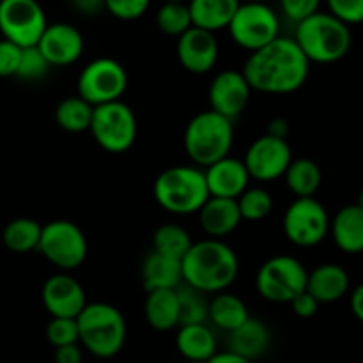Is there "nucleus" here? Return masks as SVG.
<instances>
[{
  "instance_id": "nucleus-1",
  "label": "nucleus",
  "mask_w": 363,
  "mask_h": 363,
  "mask_svg": "<svg viewBox=\"0 0 363 363\" xmlns=\"http://www.w3.org/2000/svg\"><path fill=\"white\" fill-rule=\"evenodd\" d=\"M241 73L252 91L291 94L307 82L311 62L293 38L279 35L264 48L252 52Z\"/></svg>"
},
{
  "instance_id": "nucleus-2",
  "label": "nucleus",
  "mask_w": 363,
  "mask_h": 363,
  "mask_svg": "<svg viewBox=\"0 0 363 363\" xmlns=\"http://www.w3.org/2000/svg\"><path fill=\"white\" fill-rule=\"evenodd\" d=\"M183 284L204 294L223 293L240 273V261L233 248L220 240H202L191 245L181 261Z\"/></svg>"
},
{
  "instance_id": "nucleus-3",
  "label": "nucleus",
  "mask_w": 363,
  "mask_h": 363,
  "mask_svg": "<svg viewBox=\"0 0 363 363\" xmlns=\"http://www.w3.org/2000/svg\"><path fill=\"white\" fill-rule=\"evenodd\" d=\"M77 325L82 347L96 358H113L126 344V319L110 303H87L77 318Z\"/></svg>"
},
{
  "instance_id": "nucleus-4",
  "label": "nucleus",
  "mask_w": 363,
  "mask_h": 363,
  "mask_svg": "<svg viewBox=\"0 0 363 363\" xmlns=\"http://www.w3.org/2000/svg\"><path fill=\"white\" fill-rule=\"evenodd\" d=\"M294 41L308 62L333 64L347 55L353 43L350 27L330 13H315L296 25Z\"/></svg>"
},
{
  "instance_id": "nucleus-5",
  "label": "nucleus",
  "mask_w": 363,
  "mask_h": 363,
  "mask_svg": "<svg viewBox=\"0 0 363 363\" xmlns=\"http://www.w3.org/2000/svg\"><path fill=\"white\" fill-rule=\"evenodd\" d=\"M152 195L172 215H195L209 199L204 170L191 165L165 169L152 184Z\"/></svg>"
},
{
  "instance_id": "nucleus-6",
  "label": "nucleus",
  "mask_w": 363,
  "mask_h": 363,
  "mask_svg": "<svg viewBox=\"0 0 363 363\" xmlns=\"http://www.w3.org/2000/svg\"><path fill=\"white\" fill-rule=\"evenodd\" d=\"M184 151L199 169L229 156L234 142V123L213 110L199 112L184 130Z\"/></svg>"
},
{
  "instance_id": "nucleus-7",
  "label": "nucleus",
  "mask_w": 363,
  "mask_h": 363,
  "mask_svg": "<svg viewBox=\"0 0 363 363\" xmlns=\"http://www.w3.org/2000/svg\"><path fill=\"white\" fill-rule=\"evenodd\" d=\"M38 250L43 257L62 272L80 268L89 254L87 238L77 223L53 220L43 225Z\"/></svg>"
},
{
  "instance_id": "nucleus-8",
  "label": "nucleus",
  "mask_w": 363,
  "mask_h": 363,
  "mask_svg": "<svg viewBox=\"0 0 363 363\" xmlns=\"http://www.w3.org/2000/svg\"><path fill=\"white\" fill-rule=\"evenodd\" d=\"M89 131L99 147L112 155H121V152H126L137 140V116L124 101H112L94 106Z\"/></svg>"
},
{
  "instance_id": "nucleus-9",
  "label": "nucleus",
  "mask_w": 363,
  "mask_h": 363,
  "mask_svg": "<svg viewBox=\"0 0 363 363\" xmlns=\"http://www.w3.org/2000/svg\"><path fill=\"white\" fill-rule=\"evenodd\" d=\"M308 272L293 255H275L259 268L255 287L264 300L291 303L307 289Z\"/></svg>"
},
{
  "instance_id": "nucleus-10",
  "label": "nucleus",
  "mask_w": 363,
  "mask_h": 363,
  "mask_svg": "<svg viewBox=\"0 0 363 363\" xmlns=\"http://www.w3.org/2000/svg\"><path fill=\"white\" fill-rule=\"evenodd\" d=\"M227 30L238 46L252 53L279 38L280 20L266 4L247 2L240 4Z\"/></svg>"
},
{
  "instance_id": "nucleus-11",
  "label": "nucleus",
  "mask_w": 363,
  "mask_h": 363,
  "mask_svg": "<svg viewBox=\"0 0 363 363\" xmlns=\"http://www.w3.org/2000/svg\"><path fill=\"white\" fill-rule=\"evenodd\" d=\"M77 89L78 96L92 106L121 101L128 89V73L116 59L99 57L82 69Z\"/></svg>"
},
{
  "instance_id": "nucleus-12",
  "label": "nucleus",
  "mask_w": 363,
  "mask_h": 363,
  "mask_svg": "<svg viewBox=\"0 0 363 363\" xmlns=\"http://www.w3.org/2000/svg\"><path fill=\"white\" fill-rule=\"evenodd\" d=\"M48 27L38 0H0V34L20 48L35 46Z\"/></svg>"
},
{
  "instance_id": "nucleus-13",
  "label": "nucleus",
  "mask_w": 363,
  "mask_h": 363,
  "mask_svg": "<svg viewBox=\"0 0 363 363\" xmlns=\"http://www.w3.org/2000/svg\"><path fill=\"white\" fill-rule=\"evenodd\" d=\"M330 233V216L314 197L294 199L284 213V234L293 245L312 248Z\"/></svg>"
},
{
  "instance_id": "nucleus-14",
  "label": "nucleus",
  "mask_w": 363,
  "mask_h": 363,
  "mask_svg": "<svg viewBox=\"0 0 363 363\" xmlns=\"http://www.w3.org/2000/svg\"><path fill=\"white\" fill-rule=\"evenodd\" d=\"M291 162H293V151L287 140L269 137L266 133L252 142L243 158L250 179L261 183H269L284 177Z\"/></svg>"
},
{
  "instance_id": "nucleus-15",
  "label": "nucleus",
  "mask_w": 363,
  "mask_h": 363,
  "mask_svg": "<svg viewBox=\"0 0 363 363\" xmlns=\"http://www.w3.org/2000/svg\"><path fill=\"white\" fill-rule=\"evenodd\" d=\"M208 96L213 112L234 123L248 106L252 89L241 71L223 69L213 78Z\"/></svg>"
},
{
  "instance_id": "nucleus-16",
  "label": "nucleus",
  "mask_w": 363,
  "mask_h": 363,
  "mask_svg": "<svg viewBox=\"0 0 363 363\" xmlns=\"http://www.w3.org/2000/svg\"><path fill=\"white\" fill-rule=\"evenodd\" d=\"M41 300L52 318L77 319L87 305L85 289L69 273H55L43 286Z\"/></svg>"
},
{
  "instance_id": "nucleus-17",
  "label": "nucleus",
  "mask_w": 363,
  "mask_h": 363,
  "mask_svg": "<svg viewBox=\"0 0 363 363\" xmlns=\"http://www.w3.org/2000/svg\"><path fill=\"white\" fill-rule=\"evenodd\" d=\"M39 52L52 67L71 66L82 57L85 41L82 32L69 23H52L38 43Z\"/></svg>"
},
{
  "instance_id": "nucleus-18",
  "label": "nucleus",
  "mask_w": 363,
  "mask_h": 363,
  "mask_svg": "<svg viewBox=\"0 0 363 363\" xmlns=\"http://www.w3.org/2000/svg\"><path fill=\"white\" fill-rule=\"evenodd\" d=\"M177 59L181 66L194 74H206L218 60V41L215 34L191 27L177 38Z\"/></svg>"
},
{
  "instance_id": "nucleus-19",
  "label": "nucleus",
  "mask_w": 363,
  "mask_h": 363,
  "mask_svg": "<svg viewBox=\"0 0 363 363\" xmlns=\"http://www.w3.org/2000/svg\"><path fill=\"white\" fill-rule=\"evenodd\" d=\"M204 177L209 197L234 199V201L247 190L250 183V176L243 160L230 158V156L206 167Z\"/></svg>"
},
{
  "instance_id": "nucleus-20",
  "label": "nucleus",
  "mask_w": 363,
  "mask_h": 363,
  "mask_svg": "<svg viewBox=\"0 0 363 363\" xmlns=\"http://www.w3.org/2000/svg\"><path fill=\"white\" fill-rule=\"evenodd\" d=\"M199 222L211 240L229 236L241 223L238 202L234 199L209 197L199 211Z\"/></svg>"
},
{
  "instance_id": "nucleus-21",
  "label": "nucleus",
  "mask_w": 363,
  "mask_h": 363,
  "mask_svg": "<svg viewBox=\"0 0 363 363\" xmlns=\"http://www.w3.org/2000/svg\"><path fill=\"white\" fill-rule=\"evenodd\" d=\"M269 344H272V332L268 325L257 318H248L240 328L229 333L227 351L254 362L268 351Z\"/></svg>"
},
{
  "instance_id": "nucleus-22",
  "label": "nucleus",
  "mask_w": 363,
  "mask_h": 363,
  "mask_svg": "<svg viewBox=\"0 0 363 363\" xmlns=\"http://www.w3.org/2000/svg\"><path fill=\"white\" fill-rule=\"evenodd\" d=\"M305 291L312 294L319 301V305L333 303L346 296L350 291V275L339 264H333V262L321 264L308 273Z\"/></svg>"
},
{
  "instance_id": "nucleus-23",
  "label": "nucleus",
  "mask_w": 363,
  "mask_h": 363,
  "mask_svg": "<svg viewBox=\"0 0 363 363\" xmlns=\"http://www.w3.org/2000/svg\"><path fill=\"white\" fill-rule=\"evenodd\" d=\"M330 233L337 247L346 254L363 252V209L350 204L337 211L330 222Z\"/></svg>"
},
{
  "instance_id": "nucleus-24",
  "label": "nucleus",
  "mask_w": 363,
  "mask_h": 363,
  "mask_svg": "<svg viewBox=\"0 0 363 363\" xmlns=\"http://www.w3.org/2000/svg\"><path fill=\"white\" fill-rule=\"evenodd\" d=\"M142 282L145 293L160 289H177L183 284L181 261L151 252L142 264Z\"/></svg>"
},
{
  "instance_id": "nucleus-25",
  "label": "nucleus",
  "mask_w": 363,
  "mask_h": 363,
  "mask_svg": "<svg viewBox=\"0 0 363 363\" xmlns=\"http://www.w3.org/2000/svg\"><path fill=\"white\" fill-rule=\"evenodd\" d=\"M240 4V0H190L188 9L191 23L194 27L215 34L216 30L229 27Z\"/></svg>"
},
{
  "instance_id": "nucleus-26",
  "label": "nucleus",
  "mask_w": 363,
  "mask_h": 363,
  "mask_svg": "<svg viewBox=\"0 0 363 363\" xmlns=\"http://www.w3.org/2000/svg\"><path fill=\"white\" fill-rule=\"evenodd\" d=\"M147 325L158 332H170L179 326V300L176 289H160L147 293L144 305Z\"/></svg>"
},
{
  "instance_id": "nucleus-27",
  "label": "nucleus",
  "mask_w": 363,
  "mask_h": 363,
  "mask_svg": "<svg viewBox=\"0 0 363 363\" xmlns=\"http://www.w3.org/2000/svg\"><path fill=\"white\" fill-rule=\"evenodd\" d=\"M176 347L190 362H208L216 354V339L208 325L179 326L176 335Z\"/></svg>"
},
{
  "instance_id": "nucleus-28",
  "label": "nucleus",
  "mask_w": 363,
  "mask_h": 363,
  "mask_svg": "<svg viewBox=\"0 0 363 363\" xmlns=\"http://www.w3.org/2000/svg\"><path fill=\"white\" fill-rule=\"evenodd\" d=\"M248 308L245 301L240 296L230 293H218L215 294L211 301H209V314L208 319L216 326V328L223 330V332L230 333L236 328H240L247 319Z\"/></svg>"
},
{
  "instance_id": "nucleus-29",
  "label": "nucleus",
  "mask_w": 363,
  "mask_h": 363,
  "mask_svg": "<svg viewBox=\"0 0 363 363\" xmlns=\"http://www.w3.org/2000/svg\"><path fill=\"white\" fill-rule=\"evenodd\" d=\"M284 177H286L287 188L291 194L296 195V199L314 197L323 183L321 169L314 160L308 158L293 160Z\"/></svg>"
},
{
  "instance_id": "nucleus-30",
  "label": "nucleus",
  "mask_w": 363,
  "mask_h": 363,
  "mask_svg": "<svg viewBox=\"0 0 363 363\" xmlns=\"http://www.w3.org/2000/svg\"><path fill=\"white\" fill-rule=\"evenodd\" d=\"M94 106L82 99L80 96H71L62 99L55 108V121L67 133H84L91 130Z\"/></svg>"
},
{
  "instance_id": "nucleus-31",
  "label": "nucleus",
  "mask_w": 363,
  "mask_h": 363,
  "mask_svg": "<svg viewBox=\"0 0 363 363\" xmlns=\"http://www.w3.org/2000/svg\"><path fill=\"white\" fill-rule=\"evenodd\" d=\"M43 225L32 218H16L6 225L2 233V241L7 250L14 254H27L38 250Z\"/></svg>"
},
{
  "instance_id": "nucleus-32",
  "label": "nucleus",
  "mask_w": 363,
  "mask_h": 363,
  "mask_svg": "<svg viewBox=\"0 0 363 363\" xmlns=\"http://www.w3.org/2000/svg\"><path fill=\"white\" fill-rule=\"evenodd\" d=\"M191 245L194 241L188 230L177 223H163L155 230V236H152V252L177 259V261H183Z\"/></svg>"
},
{
  "instance_id": "nucleus-33",
  "label": "nucleus",
  "mask_w": 363,
  "mask_h": 363,
  "mask_svg": "<svg viewBox=\"0 0 363 363\" xmlns=\"http://www.w3.org/2000/svg\"><path fill=\"white\" fill-rule=\"evenodd\" d=\"M176 291L177 300H179V326L206 325L209 314L208 294L201 293L186 284H181Z\"/></svg>"
},
{
  "instance_id": "nucleus-34",
  "label": "nucleus",
  "mask_w": 363,
  "mask_h": 363,
  "mask_svg": "<svg viewBox=\"0 0 363 363\" xmlns=\"http://www.w3.org/2000/svg\"><path fill=\"white\" fill-rule=\"evenodd\" d=\"M156 25L167 35H172V38L183 35L184 32L194 27L188 4L165 2L156 13Z\"/></svg>"
},
{
  "instance_id": "nucleus-35",
  "label": "nucleus",
  "mask_w": 363,
  "mask_h": 363,
  "mask_svg": "<svg viewBox=\"0 0 363 363\" xmlns=\"http://www.w3.org/2000/svg\"><path fill=\"white\" fill-rule=\"evenodd\" d=\"M236 202L240 208L241 220H248V222H261L266 216H269L273 209L272 194L261 186L247 188L236 199Z\"/></svg>"
},
{
  "instance_id": "nucleus-36",
  "label": "nucleus",
  "mask_w": 363,
  "mask_h": 363,
  "mask_svg": "<svg viewBox=\"0 0 363 363\" xmlns=\"http://www.w3.org/2000/svg\"><path fill=\"white\" fill-rule=\"evenodd\" d=\"M50 67L52 66L45 59V55L39 52L38 45L28 46V48L21 50V59L16 71V78L25 82H41L48 74Z\"/></svg>"
},
{
  "instance_id": "nucleus-37",
  "label": "nucleus",
  "mask_w": 363,
  "mask_h": 363,
  "mask_svg": "<svg viewBox=\"0 0 363 363\" xmlns=\"http://www.w3.org/2000/svg\"><path fill=\"white\" fill-rule=\"evenodd\" d=\"M46 339L53 347L67 346V344H80L77 319L52 318L46 326Z\"/></svg>"
},
{
  "instance_id": "nucleus-38",
  "label": "nucleus",
  "mask_w": 363,
  "mask_h": 363,
  "mask_svg": "<svg viewBox=\"0 0 363 363\" xmlns=\"http://www.w3.org/2000/svg\"><path fill=\"white\" fill-rule=\"evenodd\" d=\"M151 0H105V9L119 20L131 21L144 16Z\"/></svg>"
},
{
  "instance_id": "nucleus-39",
  "label": "nucleus",
  "mask_w": 363,
  "mask_h": 363,
  "mask_svg": "<svg viewBox=\"0 0 363 363\" xmlns=\"http://www.w3.org/2000/svg\"><path fill=\"white\" fill-rule=\"evenodd\" d=\"M326 4L330 14L347 27L363 23V0H326Z\"/></svg>"
},
{
  "instance_id": "nucleus-40",
  "label": "nucleus",
  "mask_w": 363,
  "mask_h": 363,
  "mask_svg": "<svg viewBox=\"0 0 363 363\" xmlns=\"http://www.w3.org/2000/svg\"><path fill=\"white\" fill-rule=\"evenodd\" d=\"M319 6L321 0H280L284 16L296 25L311 18L312 14L319 13Z\"/></svg>"
},
{
  "instance_id": "nucleus-41",
  "label": "nucleus",
  "mask_w": 363,
  "mask_h": 363,
  "mask_svg": "<svg viewBox=\"0 0 363 363\" xmlns=\"http://www.w3.org/2000/svg\"><path fill=\"white\" fill-rule=\"evenodd\" d=\"M21 50L14 43L7 39H0V78L16 77L18 66H20Z\"/></svg>"
},
{
  "instance_id": "nucleus-42",
  "label": "nucleus",
  "mask_w": 363,
  "mask_h": 363,
  "mask_svg": "<svg viewBox=\"0 0 363 363\" xmlns=\"http://www.w3.org/2000/svg\"><path fill=\"white\" fill-rule=\"evenodd\" d=\"M291 308H293V312L298 318L308 319L312 318V315L318 314L319 301L315 300L312 294H308L307 291H303V293L298 294V296L291 301Z\"/></svg>"
},
{
  "instance_id": "nucleus-43",
  "label": "nucleus",
  "mask_w": 363,
  "mask_h": 363,
  "mask_svg": "<svg viewBox=\"0 0 363 363\" xmlns=\"http://www.w3.org/2000/svg\"><path fill=\"white\" fill-rule=\"evenodd\" d=\"M55 363H82L84 362V347L80 344H67V346L55 347L53 353Z\"/></svg>"
},
{
  "instance_id": "nucleus-44",
  "label": "nucleus",
  "mask_w": 363,
  "mask_h": 363,
  "mask_svg": "<svg viewBox=\"0 0 363 363\" xmlns=\"http://www.w3.org/2000/svg\"><path fill=\"white\" fill-rule=\"evenodd\" d=\"M67 4L82 16H96L105 9V0H67Z\"/></svg>"
},
{
  "instance_id": "nucleus-45",
  "label": "nucleus",
  "mask_w": 363,
  "mask_h": 363,
  "mask_svg": "<svg viewBox=\"0 0 363 363\" xmlns=\"http://www.w3.org/2000/svg\"><path fill=\"white\" fill-rule=\"evenodd\" d=\"M266 135L286 140L287 135H289V124H287L286 119H280V117H277V119L269 121L268 131H266Z\"/></svg>"
},
{
  "instance_id": "nucleus-46",
  "label": "nucleus",
  "mask_w": 363,
  "mask_h": 363,
  "mask_svg": "<svg viewBox=\"0 0 363 363\" xmlns=\"http://www.w3.org/2000/svg\"><path fill=\"white\" fill-rule=\"evenodd\" d=\"M351 312L363 325V282L351 294Z\"/></svg>"
},
{
  "instance_id": "nucleus-47",
  "label": "nucleus",
  "mask_w": 363,
  "mask_h": 363,
  "mask_svg": "<svg viewBox=\"0 0 363 363\" xmlns=\"http://www.w3.org/2000/svg\"><path fill=\"white\" fill-rule=\"evenodd\" d=\"M206 363H252L247 358H241L238 354L230 353V351H225V353H216L215 357L209 358Z\"/></svg>"
},
{
  "instance_id": "nucleus-48",
  "label": "nucleus",
  "mask_w": 363,
  "mask_h": 363,
  "mask_svg": "<svg viewBox=\"0 0 363 363\" xmlns=\"http://www.w3.org/2000/svg\"><path fill=\"white\" fill-rule=\"evenodd\" d=\"M357 206H358V208H362V209H363V188L360 190V195H358V202H357Z\"/></svg>"
},
{
  "instance_id": "nucleus-49",
  "label": "nucleus",
  "mask_w": 363,
  "mask_h": 363,
  "mask_svg": "<svg viewBox=\"0 0 363 363\" xmlns=\"http://www.w3.org/2000/svg\"><path fill=\"white\" fill-rule=\"evenodd\" d=\"M165 2H184V0H165Z\"/></svg>"
}]
</instances>
